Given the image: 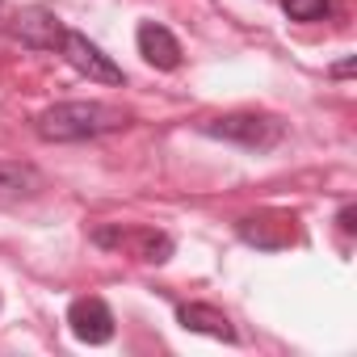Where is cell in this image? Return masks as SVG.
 <instances>
[{
  "label": "cell",
  "instance_id": "1",
  "mask_svg": "<svg viewBox=\"0 0 357 357\" xmlns=\"http://www.w3.org/2000/svg\"><path fill=\"white\" fill-rule=\"evenodd\" d=\"M126 122H130V114L118 105H105V101H59V105L38 114L34 130L47 143H80V139L114 135Z\"/></svg>",
  "mask_w": 357,
  "mask_h": 357
},
{
  "label": "cell",
  "instance_id": "2",
  "mask_svg": "<svg viewBox=\"0 0 357 357\" xmlns=\"http://www.w3.org/2000/svg\"><path fill=\"white\" fill-rule=\"evenodd\" d=\"M202 135L236 143V147H248V151H269V147L282 143L286 126L278 118H269V114H223V118L202 122Z\"/></svg>",
  "mask_w": 357,
  "mask_h": 357
},
{
  "label": "cell",
  "instance_id": "3",
  "mask_svg": "<svg viewBox=\"0 0 357 357\" xmlns=\"http://www.w3.org/2000/svg\"><path fill=\"white\" fill-rule=\"evenodd\" d=\"M59 51H63V59L80 72V76H89V80H97V84H122L126 76H122V68L97 47V43H89L84 34H76V30H68L63 34V43H59Z\"/></svg>",
  "mask_w": 357,
  "mask_h": 357
},
{
  "label": "cell",
  "instance_id": "4",
  "mask_svg": "<svg viewBox=\"0 0 357 357\" xmlns=\"http://www.w3.org/2000/svg\"><path fill=\"white\" fill-rule=\"evenodd\" d=\"M13 34H17L26 47H34V51H55L68 30H63V22H59L51 9L30 5V9H22V13L13 17Z\"/></svg>",
  "mask_w": 357,
  "mask_h": 357
},
{
  "label": "cell",
  "instance_id": "5",
  "mask_svg": "<svg viewBox=\"0 0 357 357\" xmlns=\"http://www.w3.org/2000/svg\"><path fill=\"white\" fill-rule=\"evenodd\" d=\"M294 236H298V231H294V219H290V215H278V211H265V215H248V219H240V240L252 244V248H265V252L286 248Z\"/></svg>",
  "mask_w": 357,
  "mask_h": 357
},
{
  "label": "cell",
  "instance_id": "6",
  "mask_svg": "<svg viewBox=\"0 0 357 357\" xmlns=\"http://www.w3.org/2000/svg\"><path fill=\"white\" fill-rule=\"evenodd\" d=\"M68 324L76 332V340L84 344H105L114 340V311L101 303V298H76L68 307Z\"/></svg>",
  "mask_w": 357,
  "mask_h": 357
},
{
  "label": "cell",
  "instance_id": "7",
  "mask_svg": "<svg viewBox=\"0 0 357 357\" xmlns=\"http://www.w3.org/2000/svg\"><path fill=\"white\" fill-rule=\"evenodd\" d=\"M139 55H143L151 68L172 72L176 63H181V43L172 38V30H164V26H155V22H143V26H139Z\"/></svg>",
  "mask_w": 357,
  "mask_h": 357
},
{
  "label": "cell",
  "instance_id": "8",
  "mask_svg": "<svg viewBox=\"0 0 357 357\" xmlns=\"http://www.w3.org/2000/svg\"><path fill=\"white\" fill-rule=\"evenodd\" d=\"M176 324H181L185 332H202V336H215V340H227L236 344V328L223 311L206 307V303H185V307H176Z\"/></svg>",
  "mask_w": 357,
  "mask_h": 357
},
{
  "label": "cell",
  "instance_id": "9",
  "mask_svg": "<svg viewBox=\"0 0 357 357\" xmlns=\"http://www.w3.org/2000/svg\"><path fill=\"white\" fill-rule=\"evenodd\" d=\"M43 190V172L22 160H0V202H22Z\"/></svg>",
  "mask_w": 357,
  "mask_h": 357
},
{
  "label": "cell",
  "instance_id": "10",
  "mask_svg": "<svg viewBox=\"0 0 357 357\" xmlns=\"http://www.w3.org/2000/svg\"><path fill=\"white\" fill-rule=\"evenodd\" d=\"M282 9L294 22H324L332 5H328V0H282Z\"/></svg>",
  "mask_w": 357,
  "mask_h": 357
},
{
  "label": "cell",
  "instance_id": "11",
  "mask_svg": "<svg viewBox=\"0 0 357 357\" xmlns=\"http://www.w3.org/2000/svg\"><path fill=\"white\" fill-rule=\"evenodd\" d=\"M139 257L151 261V265H164L172 257V240L168 236H155V231H143L139 236Z\"/></svg>",
  "mask_w": 357,
  "mask_h": 357
},
{
  "label": "cell",
  "instance_id": "12",
  "mask_svg": "<svg viewBox=\"0 0 357 357\" xmlns=\"http://www.w3.org/2000/svg\"><path fill=\"white\" fill-rule=\"evenodd\" d=\"M340 231H349V236L357 231V211H353V206H344V211H340Z\"/></svg>",
  "mask_w": 357,
  "mask_h": 357
},
{
  "label": "cell",
  "instance_id": "13",
  "mask_svg": "<svg viewBox=\"0 0 357 357\" xmlns=\"http://www.w3.org/2000/svg\"><path fill=\"white\" fill-rule=\"evenodd\" d=\"M353 68H357V59H344V63L332 68V76H353Z\"/></svg>",
  "mask_w": 357,
  "mask_h": 357
}]
</instances>
